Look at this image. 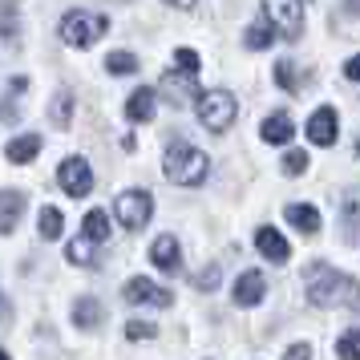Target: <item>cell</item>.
Returning a JSON list of instances; mask_svg holds the SVG:
<instances>
[{
	"label": "cell",
	"mask_w": 360,
	"mask_h": 360,
	"mask_svg": "<svg viewBox=\"0 0 360 360\" xmlns=\"http://www.w3.org/2000/svg\"><path fill=\"white\" fill-rule=\"evenodd\" d=\"M271 41H276V33H271V25H267V20H255V25L247 29V37H243V45H247L251 53L271 49Z\"/></svg>",
	"instance_id": "obj_22"
},
{
	"label": "cell",
	"mask_w": 360,
	"mask_h": 360,
	"mask_svg": "<svg viewBox=\"0 0 360 360\" xmlns=\"http://www.w3.org/2000/svg\"><path fill=\"white\" fill-rule=\"evenodd\" d=\"M276 82H279V89H288V94L300 89V77H295L292 61H279V65H276Z\"/></svg>",
	"instance_id": "obj_28"
},
{
	"label": "cell",
	"mask_w": 360,
	"mask_h": 360,
	"mask_svg": "<svg viewBox=\"0 0 360 360\" xmlns=\"http://www.w3.org/2000/svg\"><path fill=\"white\" fill-rule=\"evenodd\" d=\"M336 356L340 360H360V328H348L336 340Z\"/></svg>",
	"instance_id": "obj_25"
},
{
	"label": "cell",
	"mask_w": 360,
	"mask_h": 360,
	"mask_svg": "<svg viewBox=\"0 0 360 360\" xmlns=\"http://www.w3.org/2000/svg\"><path fill=\"white\" fill-rule=\"evenodd\" d=\"M308 170V154L304 150H288L283 154V174H304Z\"/></svg>",
	"instance_id": "obj_29"
},
{
	"label": "cell",
	"mask_w": 360,
	"mask_h": 360,
	"mask_svg": "<svg viewBox=\"0 0 360 360\" xmlns=\"http://www.w3.org/2000/svg\"><path fill=\"white\" fill-rule=\"evenodd\" d=\"M263 142H276V146H283V142H292L295 138V126H292V117L288 114H271V117H263Z\"/></svg>",
	"instance_id": "obj_17"
},
{
	"label": "cell",
	"mask_w": 360,
	"mask_h": 360,
	"mask_svg": "<svg viewBox=\"0 0 360 360\" xmlns=\"http://www.w3.org/2000/svg\"><path fill=\"white\" fill-rule=\"evenodd\" d=\"M195 283L202 288V292H214V288H219V263H207V267H202V276H198Z\"/></svg>",
	"instance_id": "obj_32"
},
{
	"label": "cell",
	"mask_w": 360,
	"mask_h": 360,
	"mask_svg": "<svg viewBox=\"0 0 360 360\" xmlns=\"http://www.w3.org/2000/svg\"><path fill=\"white\" fill-rule=\"evenodd\" d=\"M283 360H311V344H292Z\"/></svg>",
	"instance_id": "obj_33"
},
{
	"label": "cell",
	"mask_w": 360,
	"mask_h": 360,
	"mask_svg": "<svg viewBox=\"0 0 360 360\" xmlns=\"http://www.w3.org/2000/svg\"><path fill=\"white\" fill-rule=\"evenodd\" d=\"M336 138H340V117H336L332 105H320V110L308 117V142L311 146H332Z\"/></svg>",
	"instance_id": "obj_8"
},
{
	"label": "cell",
	"mask_w": 360,
	"mask_h": 360,
	"mask_svg": "<svg viewBox=\"0 0 360 360\" xmlns=\"http://www.w3.org/2000/svg\"><path fill=\"white\" fill-rule=\"evenodd\" d=\"M37 154H41V138H37V134H20V138H13V142L4 146V158L17 162V166L33 162Z\"/></svg>",
	"instance_id": "obj_16"
},
{
	"label": "cell",
	"mask_w": 360,
	"mask_h": 360,
	"mask_svg": "<svg viewBox=\"0 0 360 360\" xmlns=\"http://www.w3.org/2000/svg\"><path fill=\"white\" fill-rule=\"evenodd\" d=\"M348 13H352V17H360V0H348Z\"/></svg>",
	"instance_id": "obj_37"
},
{
	"label": "cell",
	"mask_w": 360,
	"mask_h": 360,
	"mask_svg": "<svg viewBox=\"0 0 360 360\" xmlns=\"http://www.w3.org/2000/svg\"><path fill=\"white\" fill-rule=\"evenodd\" d=\"M154 110H158V94L154 89H134L130 101H126V117L130 122H150Z\"/></svg>",
	"instance_id": "obj_15"
},
{
	"label": "cell",
	"mask_w": 360,
	"mask_h": 360,
	"mask_svg": "<svg viewBox=\"0 0 360 360\" xmlns=\"http://www.w3.org/2000/svg\"><path fill=\"white\" fill-rule=\"evenodd\" d=\"M174 61H179V69H182V73H198V65H202L195 49H179V53H174Z\"/></svg>",
	"instance_id": "obj_31"
},
{
	"label": "cell",
	"mask_w": 360,
	"mask_h": 360,
	"mask_svg": "<svg viewBox=\"0 0 360 360\" xmlns=\"http://www.w3.org/2000/svg\"><path fill=\"white\" fill-rule=\"evenodd\" d=\"M150 259H154V267H158V271H166V276H179V271H182L179 239H174V235H158V239L150 243Z\"/></svg>",
	"instance_id": "obj_12"
},
{
	"label": "cell",
	"mask_w": 360,
	"mask_h": 360,
	"mask_svg": "<svg viewBox=\"0 0 360 360\" xmlns=\"http://www.w3.org/2000/svg\"><path fill=\"white\" fill-rule=\"evenodd\" d=\"M101 316H105V308H101V300H94V295H82L73 304V324L85 328V332H94L101 324Z\"/></svg>",
	"instance_id": "obj_18"
},
{
	"label": "cell",
	"mask_w": 360,
	"mask_h": 360,
	"mask_svg": "<svg viewBox=\"0 0 360 360\" xmlns=\"http://www.w3.org/2000/svg\"><path fill=\"white\" fill-rule=\"evenodd\" d=\"M304 292L311 308H356L360 304V279L344 276L328 263H308L304 267Z\"/></svg>",
	"instance_id": "obj_1"
},
{
	"label": "cell",
	"mask_w": 360,
	"mask_h": 360,
	"mask_svg": "<svg viewBox=\"0 0 360 360\" xmlns=\"http://www.w3.org/2000/svg\"><path fill=\"white\" fill-rule=\"evenodd\" d=\"M263 295H267L263 271H243V276L235 279V288H231V300H235L239 308H255V304H263Z\"/></svg>",
	"instance_id": "obj_11"
},
{
	"label": "cell",
	"mask_w": 360,
	"mask_h": 360,
	"mask_svg": "<svg viewBox=\"0 0 360 360\" xmlns=\"http://www.w3.org/2000/svg\"><path fill=\"white\" fill-rule=\"evenodd\" d=\"M166 4H170V8H195L198 0H166Z\"/></svg>",
	"instance_id": "obj_36"
},
{
	"label": "cell",
	"mask_w": 360,
	"mask_h": 360,
	"mask_svg": "<svg viewBox=\"0 0 360 360\" xmlns=\"http://www.w3.org/2000/svg\"><path fill=\"white\" fill-rule=\"evenodd\" d=\"M0 316H4V295H0Z\"/></svg>",
	"instance_id": "obj_38"
},
{
	"label": "cell",
	"mask_w": 360,
	"mask_h": 360,
	"mask_svg": "<svg viewBox=\"0 0 360 360\" xmlns=\"http://www.w3.org/2000/svg\"><path fill=\"white\" fill-rule=\"evenodd\" d=\"M69 117H73V98L69 94H57L53 98V126L57 130H69Z\"/></svg>",
	"instance_id": "obj_27"
},
{
	"label": "cell",
	"mask_w": 360,
	"mask_h": 360,
	"mask_svg": "<svg viewBox=\"0 0 360 360\" xmlns=\"http://www.w3.org/2000/svg\"><path fill=\"white\" fill-rule=\"evenodd\" d=\"M126 300L130 304H154V308H170V292H162L154 279H146V276H134V279H126Z\"/></svg>",
	"instance_id": "obj_10"
},
{
	"label": "cell",
	"mask_w": 360,
	"mask_h": 360,
	"mask_svg": "<svg viewBox=\"0 0 360 360\" xmlns=\"http://www.w3.org/2000/svg\"><path fill=\"white\" fill-rule=\"evenodd\" d=\"M263 8H267V25H276L279 37H295L304 33V0H263Z\"/></svg>",
	"instance_id": "obj_6"
},
{
	"label": "cell",
	"mask_w": 360,
	"mask_h": 360,
	"mask_svg": "<svg viewBox=\"0 0 360 360\" xmlns=\"http://www.w3.org/2000/svg\"><path fill=\"white\" fill-rule=\"evenodd\" d=\"M61 231H65V219L57 207H45L41 211V239H61Z\"/></svg>",
	"instance_id": "obj_24"
},
{
	"label": "cell",
	"mask_w": 360,
	"mask_h": 360,
	"mask_svg": "<svg viewBox=\"0 0 360 360\" xmlns=\"http://www.w3.org/2000/svg\"><path fill=\"white\" fill-rule=\"evenodd\" d=\"M57 182H61V191H65L69 198H85L94 191V170H89L85 158H65L61 170H57Z\"/></svg>",
	"instance_id": "obj_7"
},
{
	"label": "cell",
	"mask_w": 360,
	"mask_h": 360,
	"mask_svg": "<svg viewBox=\"0 0 360 360\" xmlns=\"http://www.w3.org/2000/svg\"><path fill=\"white\" fill-rule=\"evenodd\" d=\"M255 247H259L263 259H271V263H288V255H292L288 239H283V235H279L276 227H267V223H263V227L255 231Z\"/></svg>",
	"instance_id": "obj_13"
},
{
	"label": "cell",
	"mask_w": 360,
	"mask_h": 360,
	"mask_svg": "<svg viewBox=\"0 0 360 360\" xmlns=\"http://www.w3.org/2000/svg\"><path fill=\"white\" fill-rule=\"evenodd\" d=\"M85 239H94V243H105L110 239V214L105 211H89L85 214Z\"/></svg>",
	"instance_id": "obj_23"
},
{
	"label": "cell",
	"mask_w": 360,
	"mask_h": 360,
	"mask_svg": "<svg viewBox=\"0 0 360 360\" xmlns=\"http://www.w3.org/2000/svg\"><path fill=\"white\" fill-rule=\"evenodd\" d=\"M344 73H348V82H360V53H356V57H348Z\"/></svg>",
	"instance_id": "obj_34"
},
{
	"label": "cell",
	"mask_w": 360,
	"mask_h": 360,
	"mask_svg": "<svg viewBox=\"0 0 360 360\" xmlns=\"http://www.w3.org/2000/svg\"><path fill=\"white\" fill-rule=\"evenodd\" d=\"M105 69H110L114 77H126V73H138V57H134V53H110V57H105Z\"/></svg>",
	"instance_id": "obj_26"
},
{
	"label": "cell",
	"mask_w": 360,
	"mask_h": 360,
	"mask_svg": "<svg viewBox=\"0 0 360 360\" xmlns=\"http://www.w3.org/2000/svg\"><path fill=\"white\" fill-rule=\"evenodd\" d=\"M114 214L126 231H142L150 223V214H154V198L146 191H126V195H117Z\"/></svg>",
	"instance_id": "obj_5"
},
{
	"label": "cell",
	"mask_w": 360,
	"mask_h": 360,
	"mask_svg": "<svg viewBox=\"0 0 360 360\" xmlns=\"http://www.w3.org/2000/svg\"><path fill=\"white\" fill-rule=\"evenodd\" d=\"M356 154H360V134H356Z\"/></svg>",
	"instance_id": "obj_40"
},
{
	"label": "cell",
	"mask_w": 360,
	"mask_h": 360,
	"mask_svg": "<svg viewBox=\"0 0 360 360\" xmlns=\"http://www.w3.org/2000/svg\"><path fill=\"white\" fill-rule=\"evenodd\" d=\"M20 214H25V195L20 191H0V235L17 231Z\"/></svg>",
	"instance_id": "obj_14"
},
{
	"label": "cell",
	"mask_w": 360,
	"mask_h": 360,
	"mask_svg": "<svg viewBox=\"0 0 360 360\" xmlns=\"http://www.w3.org/2000/svg\"><path fill=\"white\" fill-rule=\"evenodd\" d=\"M98 247H101V243L85 239V235H77V239H69L65 259H69V263H77V267H94V259H98Z\"/></svg>",
	"instance_id": "obj_20"
},
{
	"label": "cell",
	"mask_w": 360,
	"mask_h": 360,
	"mask_svg": "<svg viewBox=\"0 0 360 360\" xmlns=\"http://www.w3.org/2000/svg\"><path fill=\"white\" fill-rule=\"evenodd\" d=\"M126 336L130 340H150V336H158V328L150 324V320H130L126 324Z\"/></svg>",
	"instance_id": "obj_30"
},
{
	"label": "cell",
	"mask_w": 360,
	"mask_h": 360,
	"mask_svg": "<svg viewBox=\"0 0 360 360\" xmlns=\"http://www.w3.org/2000/svg\"><path fill=\"white\" fill-rule=\"evenodd\" d=\"M110 29V20L101 17V13H85V8H73L61 17V41L73 45V49H89L101 33Z\"/></svg>",
	"instance_id": "obj_3"
},
{
	"label": "cell",
	"mask_w": 360,
	"mask_h": 360,
	"mask_svg": "<svg viewBox=\"0 0 360 360\" xmlns=\"http://www.w3.org/2000/svg\"><path fill=\"white\" fill-rule=\"evenodd\" d=\"M283 214H288V223H292L300 235H316V231H320V211L308 207V202H292Z\"/></svg>",
	"instance_id": "obj_19"
},
{
	"label": "cell",
	"mask_w": 360,
	"mask_h": 360,
	"mask_svg": "<svg viewBox=\"0 0 360 360\" xmlns=\"http://www.w3.org/2000/svg\"><path fill=\"white\" fill-rule=\"evenodd\" d=\"M17 33H20V8H17V0H0V37L17 41Z\"/></svg>",
	"instance_id": "obj_21"
},
{
	"label": "cell",
	"mask_w": 360,
	"mask_h": 360,
	"mask_svg": "<svg viewBox=\"0 0 360 360\" xmlns=\"http://www.w3.org/2000/svg\"><path fill=\"white\" fill-rule=\"evenodd\" d=\"M0 117H4V122H17V110H13L8 101H0Z\"/></svg>",
	"instance_id": "obj_35"
},
{
	"label": "cell",
	"mask_w": 360,
	"mask_h": 360,
	"mask_svg": "<svg viewBox=\"0 0 360 360\" xmlns=\"http://www.w3.org/2000/svg\"><path fill=\"white\" fill-rule=\"evenodd\" d=\"M0 360H8V352H4V348H0Z\"/></svg>",
	"instance_id": "obj_39"
},
{
	"label": "cell",
	"mask_w": 360,
	"mask_h": 360,
	"mask_svg": "<svg viewBox=\"0 0 360 360\" xmlns=\"http://www.w3.org/2000/svg\"><path fill=\"white\" fill-rule=\"evenodd\" d=\"M207 170H211V158L202 150L186 146V142L166 146V158H162L166 182H174V186H198V182L207 179Z\"/></svg>",
	"instance_id": "obj_2"
},
{
	"label": "cell",
	"mask_w": 360,
	"mask_h": 360,
	"mask_svg": "<svg viewBox=\"0 0 360 360\" xmlns=\"http://www.w3.org/2000/svg\"><path fill=\"white\" fill-rule=\"evenodd\" d=\"M235 117H239V105H235V98H231L227 89H207V94H198V122L211 134L231 130Z\"/></svg>",
	"instance_id": "obj_4"
},
{
	"label": "cell",
	"mask_w": 360,
	"mask_h": 360,
	"mask_svg": "<svg viewBox=\"0 0 360 360\" xmlns=\"http://www.w3.org/2000/svg\"><path fill=\"white\" fill-rule=\"evenodd\" d=\"M162 94L170 98V105H186L191 98H198V73H182V69L162 73Z\"/></svg>",
	"instance_id": "obj_9"
}]
</instances>
